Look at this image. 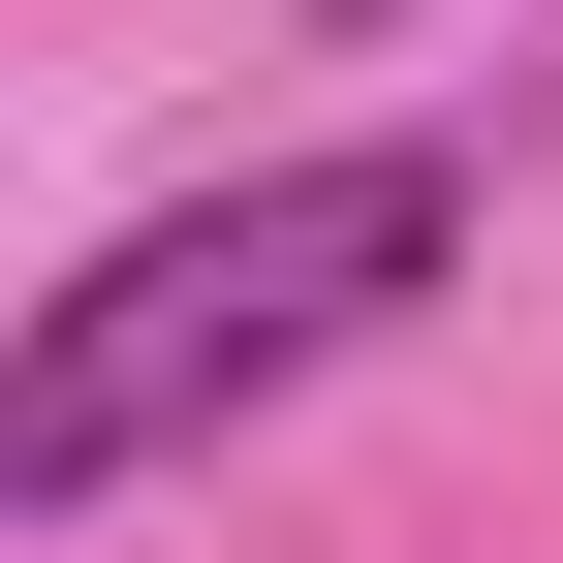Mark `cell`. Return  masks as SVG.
<instances>
[{
	"instance_id": "cell-1",
	"label": "cell",
	"mask_w": 563,
	"mask_h": 563,
	"mask_svg": "<svg viewBox=\"0 0 563 563\" xmlns=\"http://www.w3.org/2000/svg\"><path fill=\"white\" fill-rule=\"evenodd\" d=\"M470 251V157H282V188H188V220H125L95 282H63L32 344H0V501H125L157 439H220V407H282V376H344V344L407 313V282Z\"/></svg>"
}]
</instances>
